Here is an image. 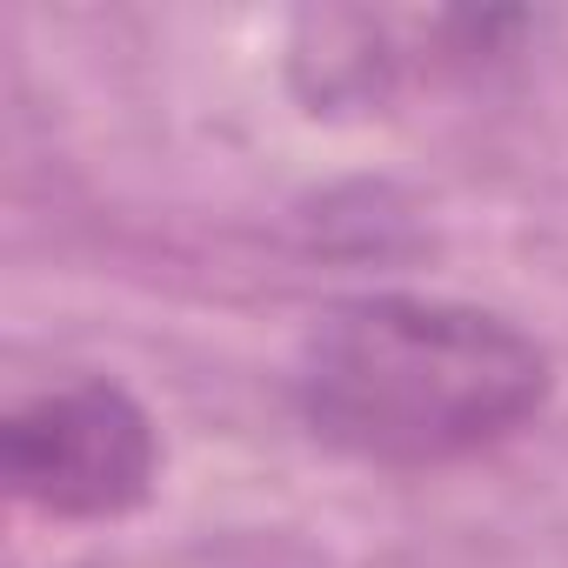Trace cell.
Returning a JSON list of instances; mask_svg holds the SVG:
<instances>
[{"instance_id": "1", "label": "cell", "mask_w": 568, "mask_h": 568, "mask_svg": "<svg viewBox=\"0 0 568 568\" xmlns=\"http://www.w3.org/2000/svg\"><path fill=\"white\" fill-rule=\"evenodd\" d=\"M548 348L508 315L428 295L328 308L295 362L302 422L375 468H448L541 415Z\"/></svg>"}, {"instance_id": "2", "label": "cell", "mask_w": 568, "mask_h": 568, "mask_svg": "<svg viewBox=\"0 0 568 568\" xmlns=\"http://www.w3.org/2000/svg\"><path fill=\"white\" fill-rule=\"evenodd\" d=\"M8 488L54 521H114L154 495L161 442L148 408L114 382H68L21 402L0 428Z\"/></svg>"}]
</instances>
